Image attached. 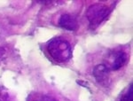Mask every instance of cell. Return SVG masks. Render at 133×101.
Wrapping results in <instances>:
<instances>
[{
  "label": "cell",
  "instance_id": "6da1fadb",
  "mask_svg": "<svg viewBox=\"0 0 133 101\" xmlns=\"http://www.w3.org/2000/svg\"><path fill=\"white\" fill-rule=\"evenodd\" d=\"M47 51L55 61L59 63L68 61L72 57L71 45L62 37H55L49 41Z\"/></svg>",
  "mask_w": 133,
  "mask_h": 101
},
{
  "label": "cell",
  "instance_id": "7a4b0ae2",
  "mask_svg": "<svg viewBox=\"0 0 133 101\" xmlns=\"http://www.w3.org/2000/svg\"><path fill=\"white\" fill-rule=\"evenodd\" d=\"M109 8L101 4L92 5L88 8L86 12V18L89 21L91 29H96L108 18L109 14Z\"/></svg>",
  "mask_w": 133,
  "mask_h": 101
},
{
  "label": "cell",
  "instance_id": "3957f363",
  "mask_svg": "<svg viewBox=\"0 0 133 101\" xmlns=\"http://www.w3.org/2000/svg\"><path fill=\"white\" fill-rule=\"evenodd\" d=\"M59 25L63 29L70 31L76 30L77 27H78L76 19L74 16L70 15V14H63V15H61V19L59 21Z\"/></svg>",
  "mask_w": 133,
  "mask_h": 101
},
{
  "label": "cell",
  "instance_id": "277c9868",
  "mask_svg": "<svg viewBox=\"0 0 133 101\" xmlns=\"http://www.w3.org/2000/svg\"><path fill=\"white\" fill-rule=\"evenodd\" d=\"M108 74L109 68L105 64H98L93 69V76L98 83H103L108 80Z\"/></svg>",
  "mask_w": 133,
  "mask_h": 101
},
{
  "label": "cell",
  "instance_id": "5b68a950",
  "mask_svg": "<svg viewBox=\"0 0 133 101\" xmlns=\"http://www.w3.org/2000/svg\"><path fill=\"white\" fill-rule=\"evenodd\" d=\"M127 61V55L124 51H116L113 55V61H112V69L118 70L121 68Z\"/></svg>",
  "mask_w": 133,
  "mask_h": 101
},
{
  "label": "cell",
  "instance_id": "8992f818",
  "mask_svg": "<svg viewBox=\"0 0 133 101\" xmlns=\"http://www.w3.org/2000/svg\"><path fill=\"white\" fill-rule=\"evenodd\" d=\"M29 101H58L56 98L49 95H44V94H36L31 96Z\"/></svg>",
  "mask_w": 133,
  "mask_h": 101
},
{
  "label": "cell",
  "instance_id": "52a82bcc",
  "mask_svg": "<svg viewBox=\"0 0 133 101\" xmlns=\"http://www.w3.org/2000/svg\"><path fill=\"white\" fill-rule=\"evenodd\" d=\"M120 101H133V84L130 83V88L125 94H123Z\"/></svg>",
  "mask_w": 133,
  "mask_h": 101
},
{
  "label": "cell",
  "instance_id": "ba28073f",
  "mask_svg": "<svg viewBox=\"0 0 133 101\" xmlns=\"http://www.w3.org/2000/svg\"><path fill=\"white\" fill-rule=\"evenodd\" d=\"M5 50H4V48H2V47H0V59L3 58V56L5 55Z\"/></svg>",
  "mask_w": 133,
  "mask_h": 101
}]
</instances>
